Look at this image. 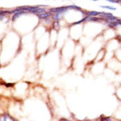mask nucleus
Segmentation results:
<instances>
[{"label":"nucleus","mask_w":121,"mask_h":121,"mask_svg":"<svg viewBox=\"0 0 121 121\" xmlns=\"http://www.w3.org/2000/svg\"><path fill=\"white\" fill-rule=\"evenodd\" d=\"M69 9V6H65V7H54V8H50L49 11L52 13H65L67 11V10Z\"/></svg>","instance_id":"f257e3e1"},{"label":"nucleus","mask_w":121,"mask_h":121,"mask_svg":"<svg viewBox=\"0 0 121 121\" xmlns=\"http://www.w3.org/2000/svg\"><path fill=\"white\" fill-rule=\"evenodd\" d=\"M1 120L2 121H18L16 119H15L13 116H10L7 113H3V114H2Z\"/></svg>","instance_id":"f03ea898"},{"label":"nucleus","mask_w":121,"mask_h":121,"mask_svg":"<svg viewBox=\"0 0 121 121\" xmlns=\"http://www.w3.org/2000/svg\"><path fill=\"white\" fill-rule=\"evenodd\" d=\"M82 14L83 15H86L87 16H91V17H95L96 15H100V12H98V11H82Z\"/></svg>","instance_id":"7ed1b4c3"},{"label":"nucleus","mask_w":121,"mask_h":121,"mask_svg":"<svg viewBox=\"0 0 121 121\" xmlns=\"http://www.w3.org/2000/svg\"><path fill=\"white\" fill-rule=\"evenodd\" d=\"M50 16H52V12H50V11H46V12H44L42 14L38 15V17L40 19H46L49 18Z\"/></svg>","instance_id":"20e7f679"},{"label":"nucleus","mask_w":121,"mask_h":121,"mask_svg":"<svg viewBox=\"0 0 121 121\" xmlns=\"http://www.w3.org/2000/svg\"><path fill=\"white\" fill-rule=\"evenodd\" d=\"M24 14H26V11H19V12L15 13V14H14V15H13V17H12V21H15V19H18L20 15H23Z\"/></svg>","instance_id":"39448f33"},{"label":"nucleus","mask_w":121,"mask_h":121,"mask_svg":"<svg viewBox=\"0 0 121 121\" xmlns=\"http://www.w3.org/2000/svg\"><path fill=\"white\" fill-rule=\"evenodd\" d=\"M62 18V13H55L52 16L54 21H59L60 19Z\"/></svg>","instance_id":"423d86ee"},{"label":"nucleus","mask_w":121,"mask_h":121,"mask_svg":"<svg viewBox=\"0 0 121 121\" xmlns=\"http://www.w3.org/2000/svg\"><path fill=\"white\" fill-rule=\"evenodd\" d=\"M60 28V24L58 23V21H53L52 23V28L55 29V30H58Z\"/></svg>","instance_id":"0eeeda50"},{"label":"nucleus","mask_w":121,"mask_h":121,"mask_svg":"<svg viewBox=\"0 0 121 121\" xmlns=\"http://www.w3.org/2000/svg\"><path fill=\"white\" fill-rule=\"evenodd\" d=\"M69 9H74V10H76V11H82L81 7H78V6H76V5H70V6H69Z\"/></svg>","instance_id":"6e6552de"},{"label":"nucleus","mask_w":121,"mask_h":121,"mask_svg":"<svg viewBox=\"0 0 121 121\" xmlns=\"http://www.w3.org/2000/svg\"><path fill=\"white\" fill-rule=\"evenodd\" d=\"M100 120L101 121H112L111 120L110 117H107V116H101Z\"/></svg>","instance_id":"1a4fd4ad"},{"label":"nucleus","mask_w":121,"mask_h":121,"mask_svg":"<svg viewBox=\"0 0 121 121\" xmlns=\"http://www.w3.org/2000/svg\"><path fill=\"white\" fill-rule=\"evenodd\" d=\"M100 7H102V8H106V9L112 10V11H115V10H116V8H115V7H109V6H100Z\"/></svg>","instance_id":"9d476101"},{"label":"nucleus","mask_w":121,"mask_h":121,"mask_svg":"<svg viewBox=\"0 0 121 121\" xmlns=\"http://www.w3.org/2000/svg\"><path fill=\"white\" fill-rule=\"evenodd\" d=\"M5 86L7 87H13L15 86V83H6Z\"/></svg>","instance_id":"9b49d317"},{"label":"nucleus","mask_w":121,"mask_h":121,"mask_svg":"<svg viewBox=\"0 0 121 121\" xmlns=\"http://www.w3.org/2000/svg\"><path fill=\"white\" fill-rule=\"evenodd\" d=\"M44 20H45V22L46 23H51V19L50 18H48V19H44Z\"/></svg>","instance_id":"f8f14e48"},{"label":"nucleus","mask_w":121,"mask_h":121,"mask_svg":"<svg viewBox=\"0 0 121 121\" xmlns=\"http://www.w3.org/2000/svg\"><path fill=\"white\" fill-rule=\"evenodd\" d=\"M59 121H71V120H67V119H65V118H60Z\"/></svg>","instance_id":"ddd939ff"},{"label":"nucleus","mask_w":121,"mask_h":121,"mask_svg":"<svg viewBox=\"0 0 121 121\" xmlns=\"http://www.w3.org/2000/svg\"><path fill=\"white\" fill-rule=\"evenodd\" d=\"M91 1H95V2H98L99 0H91Z\"/></svg>","instance_id":"4468645a"},{"label":"nucleus","mask_w":121,"mask_h":121,"mask_svg":"<svg viewBox=\"0 0 121 121\" xmlns=\"http://www.w3.org/2000/svg\"><path fill=\"white\" fill-rule=\"evenodd\" d=\"M95 121H101L100 120H95Z\"/></svg>","instance_id":"2eb2a0df"},{"label":"nucleus","mask_w":121,"mask_h":121,"mask_svg":"<svg viewBox=\"0 0 121 121\" xmlns=\"http://www.w3.org/2000/svg\"><path fill=\"white\" fill-rule=\"evenodd\" d=\"M119 121H121V120H119Z\"/></svg>","instance_id":"dca6fc26"}]
</instances>
